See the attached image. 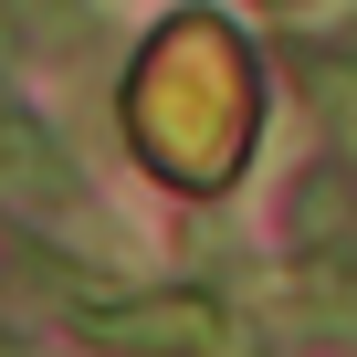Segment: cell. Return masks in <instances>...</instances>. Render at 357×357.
<instances>
[{
    "instance_id": "cell-3",
    "label": "cell",
    "mask_w": 357,
    "mask_h": 357,
    "mask_svg": "<svg viewBox=\"0 0 357 357\" xmlns=\"http://www.w3.org/2000/svg\"><path fill=\"white\" fill-rule=\"evenodd\" d=\"M315 105L336 116V137L357 147V63H315Z\"/></svg>"
},
{
    "instance_id": "cell-1",
    "label": "cell",
    "mask_w": 357,
    "mask_h": 357,
    "mask_svg": "<svg viewBox=\"0 0 357 357\" xmlns=\"http://www.w3.org/2000/svg\"><path fill=\"white\" fill-rule=\"evenodd\" d=\"M137 137L168 158V178H190V190H211V178L242 158V137H252V74H242V53L211 22H178L168 53H147Z\"/></svg>"
},
{
    "instance_id": "cell-2",
    "label": "cell",
    "mask_w": 357,
    "mask_h": 357,
    "mask_svg": "<svg viewBox=\"0 0 357 357\" xmlns=\"http://www.w3.org/2000/svg\"><path fill=\"white\" fill-rule=\"evenodd\" d=\"M95 326H105L116 347H168V357H178V347H211V336H221V305H211V294H158V305H105Z\"/></svg>"
}]
</instances>
